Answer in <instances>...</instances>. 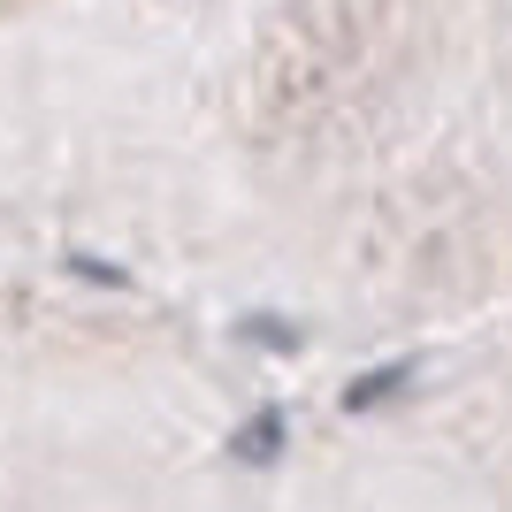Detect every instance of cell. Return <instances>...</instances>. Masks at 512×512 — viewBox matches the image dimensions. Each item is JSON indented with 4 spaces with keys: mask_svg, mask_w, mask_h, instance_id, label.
Segmentation results:
<instances>
[{
    "mask_svg": "<svg viewBox=\"0 0 512 512\" xmlns=\"http://www.w3.org/2000/svg\"><path fill=\"white\" fill-rule=\"evenodd\" d=\"M413 375H421V367H413V360L367 367V375H352V383H344V406H352V413H375V406H383V398H398V390H406Z\"/></svg>",
    "mask_w": 512,
    "mask_h": 512,
    "instance_id": "1",
    "label": "cell"
},
{
    "mask_svg": "<svg viewBox=\"0 0 512 512\" xmlns=\"http://www.w3.org/2000/svg\"><path fill=\"white\" fill-rule=\"evenodd\" d=\"M245 337H260L268 352H291V344H299V329H291V321H276V314H245Z\"/></svg>",
    "mask_w": 512,
    "mask_h": 512,
    "instance_id": "3",
    "label": "cell"
},
{
    "mask_svg": "<svg viewBox=\"0 0 512 512\" xmlns=\"http://www.w3.org/2000/svg\"><path fill=\"white\" fill-rule=\"evenodd\" d=\"M283 436H291V428H283V413H260V421H245V428L230 436V459H237V467H276Z\"/></svg>",
    "mask_w": 512,
    "mask_h": 512,
    "instance_id": "2",
    "label": "cell"
}]
</instances>
